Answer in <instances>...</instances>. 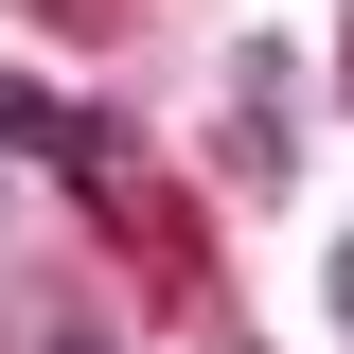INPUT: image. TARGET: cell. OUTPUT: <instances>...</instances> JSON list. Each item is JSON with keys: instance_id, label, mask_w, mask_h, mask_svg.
<instances>
[{"instance_id": "1", "label": "cell", "mask_w": 354, "mask_h": 354, "mask_svg": "<svg viewBox=\"0 0 354 354\" xmlns=\"http://www.w3.org/2000/svg\"><path fill=\"white\" fill-rule=\"evenodd\" d=\"M0 142H71V124H53V88H18V71H0Z\"/></svg>"}, {"instance_id": "4", "label": "cell", "mask_w": 354, "mask_h": 354, "mask_svg": "<svg viewBox=\"0 0 354 354\" xmlns=\"http://www.w3.org/2000/svg\"><path fill=\"white\" fill-rule=\"evenodd\" d=\"M337 71H354V36H337Z\"/></svg>"}, {"instance_id": "3", "label": "cell", "mask_w": 354, "mask_h": 354, "mask_svg": "<svg viewBox=\"0 0 354 354\" xmlns=\"http://www.w3.org/2000/svg\"><path fill=\"white\" fill-rule=\"evenodd\" d=\"M53 354H88V337H53Z\"/></svg>"}, {"instance_id": "2", "label": "cell", "mask_w": 354, "mask_h": 354, "mask_svg": "<svg viewBox=\"0 0 354 354\" xmlns=\"http://www.w3.org/2000/svg\"><path fill=\"white\" fill-rule=\"evenodd\" d=\"M337 319H354V248H337Z\"/></svg>"}]
</instances>
